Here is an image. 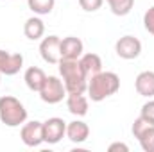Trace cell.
<instances>
[{
  "instance_id": "5b68a950",
  "label": "cell",
  "mask_w": 154,
  "mask_h": 152,
  "mask_svg": "<svg viewBox=\"0 0 154 152\" xmlns=\"http://www.w3.org/2000/svg\"><path fill=\"white\" fill-rule=\"evenodd\" d=\"M66 136V122L63 118L52 116L43 122V141L48 145H56Z\"/></svg>"
},
{
  "instance_id": "4fadbf2b",
  "label": "cell",
  "mask_w": 154,
  "mask_h": 152,
  "mask_svg": "<svg viewBox=\"0 0 154 152\" xmlns=\"http://www.w3.org/2000/svg\"><path fill=\"white\" fill-rule=\"evenodd\" d=\"M134 88H136L138 95H142V97H147V99L154 97V72H151V70L140 72L134 81Z\"/></svg>"
},
{
  "instance_id": "7c38bea8",
  "label": "cell",
  "mask_w": 154,
  "mask_h": 152,
  "mask_svg": "<svg viewBox=\"0 0 154 152\" xmlns=\"http://www.w3.org/2000/svg\"><path fill=\"white\" fill-rule=\"evenodd\" d=\"M79 65L84 72V75L88 77H93L97 75L99 72H102V59L99 54H93V52H88V54H82L79 57Z\"/></svg>"
},
{
  "instance_id": "8992f818",
  "label": "cell",
  "mask_w": 154,
  "mask_h": 152,
  "mask_svg": "<svg viewBox=\"0 0 154 152\" xmlns=\"http://www.w3.org/2000/svg\"><path fill=\"white\" fill-rule=\"evenodd\" d=\"M39 56L48 65H57L61 61V38L52 34L41 39L39 43Z\"/></svg>"
},
{
  "instance_id": "e0dca14e",
  "label": "cell",
  "mask_w": 154,
  "mask_h": 152,
  "mask_svg": "<svg viewBox=\"0 0 154 152\" xmlns=\"http://www.w3.org/2000/svg\"><path fill=\"white\" fill-rule=\"evenodd\" d=\"M27 5L29 9L38 14V16H43V14H50L54 5H56V0H27Z\"/></svg>"
},
{
  "instance_id": "ba28073f",
  "label": "cell",
  "mask_w": 154,
  "mask_h": 152,
  "mask_svg": "<svg viewBox=\"0 0 154 152\" xmlns=\"http://www.w3.org/2000/svg\"><path fill=\"white\" fill-rule=\"evenodd\" d=\"M20 138H22L23 145H27V147H38V145H41L43 143V122H38V120L25 122L22 125Z\"/></svg>"
},
{
  "instance_id": "9c48e42d",
  "label": "cell",
  "mask_w": 154,
  "mask_h": 152,
  "mask_svg": "<svg viewBox=\"0 0 154 152\" xmlns=\"http://www.w3.org/2000/svg\"><path fill=\"white\" fill-rule=\"evenodd\" d=\"M23 66L22 54H11L0 48V74L2 75H16Z\"/></svg>"
},
{
  "instance_id": "cb8c5ba5",
  "label": "cell",
  "mask_w": 154,
  "mask_h": 152,
  "mask_svg": "<svg viewBox=\"0 0 154 152\" xmlns=\"http://www.w3.org/2000/svg\"><path fill=\"white\" fill-rule=\"evenodd\" d=\"M108 150H109V152H115V150L127 152V150H129V147H127L125 143H120V141H115V143H111V145L108 147Z\"/></svg>"
},
{
  "instance_id": "5bb4252c",
  "label": "cell",
  "mask_w": 154,
  "mask_h": 152,
  "mask_svg": "<svg viewBox=\"0 0 154 152\" xmlns=\"http://www.w3.org/2000/svg\"><path fill=\"white\" fill-rule=\"evenodd\" d=\"M66 108L74 116H86L88 114V99L84 93H68L66 95Z\"/></svg>"
},
{
  "instance_id": "ffe728a7",
  "label": "cell",
  "mask_w": 154,
  "mask_h": 152,
  "mask_svg": "<svg viewBox=\"0 0 154 152\" xmlns=\"http://www.w3.org/2000/svg\"><path fill=\"white\" fill-rule=\"evenodd\" d=\"M151 125H152V123H151L149 120H145L143 116H138V118L134 120L133 127H131V131H133V136L138 140V138H140V136H142V134H143V132H145L149 127H151Z\"/></svg>"
},
{
  "instance_id": "277c9868",
  "label": "cell",
  "mask_w": 154,
  "mask_h": 152,
  "mask_svg": "<svg viewBox=\"0 0 154 152\" xmlns=\"http://www.w3.org/2000/svg\"><path fill=\"white\" fill-rule=\"evenodd\" d=\"M39 99L45 102V104H59L68 93H66V88H65V82L56 75H47L41 90L38 91Z\"/></svg>"
},
{
  "instance_id": "2e32d148",
  "label": "cell",
  "mask_w": 154,
  "mask_h": 152,
  "mask_svg": "<svg viewBox=\"0 0 154 152\" xmlns=\"http://www.w3.org/2000/svg\"><path fill=\"white\" fill-rule=\"evenodd\" d=\"M23 34H25L27 39H32V41L41 39L43 34H45V23H43V20H41L39 16H31V18H27V22H25V25H23Z\"/></svg>"
},
{
  "instance_id": "603a6c76",
  "label": "cell",
  "mask_w": 154,
  "mask_h": 152,
  "mask_svg": "<svg viewBox=\"0 0 154 152\" xmlns=\"http://www.w3.org/2000/svg\"><path fill=\"white\" fill-rule=\"evenodd\" d=\"M140 116H143L145 120H149V122L154 125V100H147V102L142 106Z\"/></svg>"
},
{
  "instance_id": "d6986e66",
  "label": "cell",
  "mask_w": 154,
  "mask_h": 152,
  "mask_svg": "<svg viewBox=\"0 0 154 152\" xmlns=\"http://www.w3.org/2000/svg\"><path fill=\"white\" fill-rule=\"evenodd\" d=\"M138 141H140V147L145 152H154V125H151V127L138 138Z\"/></svg>"
},
{
  "instance_id": "30bf717a",
  "label": "cell",
  "mask_w": 154,
  "mask_h": 152,
  "mask_svg": "<svg viewBox=\"0 0 154 152\" xmlns=\"http://www.w3.org/2000/svg\"><path fill=\"white\" fill-rule=\"evenodd\" d=\"M84 52L82 41L75 36H66L61 39V59H79Z\"/></svg>"
},
{
  "instance_id": "7a4b0ae2",
  "label": "cell",
  "mask_w": 154,
  "mask_h": 152,
  "mask_svg": "<svg viewBox=\"0 0 154 152\" xmlns=\"http://www.w3.org/2000/svg\"><path fill=\"white\" fill-rule=\"evenodd\" d=\"M59 74L65 82L66 93H84L88 88V77L84 75L79 59H61L57 63Z\"/></svg>"
},
{
  "instance_id": "3957f363",
  "label": "cell",
  "mask_w": 154,
  "mask_h": 152,
  "mask_svg": "<svg viewBox=\"0 0 154 152\" xmlns=\"http://www.w3.org/2000/svg\"><path fill=\"white\" fill-rule=\"evenodd\" d=\"M0 122L7 127H20L27 122L25 106L13 95L0 97Z\"/></svg>"
},
{
  "instance_id": "8fae6325",
  "label": "cell",
  "mask_w": 154,
  "mask_h": 152,
  "mask_svg": "<svg viewBox=\"0 0 154 152\" xmlns=\"http://www.w3.org/2000/svg\"><path fill=\"white\" fill-rule=\"evenodd\" d=\"M90 136V127L82 120H74L66 123V138L72 143H84Z\"/></svg>"
},
{
  "instance_id": "ac0fdd59",
  "label": "cell",
  "mask_w": 154,
  "mask_h": 152,
  "mask_svg": "<svg viewBox=\"0 0 154 152\" xmlns=\"http://www.w3.org/2000/svg\"><path fill=\"white\" fill-rule=\"evenodd\" d=\"M106 2L115 16H125L134 7V0H106Z\"/></svg>"
},
{
  "instance_id": "d4e9b609",
  "label": "cell",
  "mask_w": 154,
  "mask_h": 152,
  "mask_svg": "<svg viewBox=\"0 0 154 152\" xmlns=\"http://www.w3.org/2000/svg\"><path fill=\"white\" fill-rule=\"evenodd\" d=\"M0 81H2V74H0Z\"/></svg>"
},
{
  "instance_id": "44dd1931",
  "label": "cell",
  "mask_w": 154,
  "mask_h": 152,
  "mask_svg": "<svg viewBox=\"0 0 154 152\" xmlns=\"http://www.w3.org/2000/svg\"><path fill=\"white\" fill-rule=\"evenodd\" d=\"M102 4H104V0H79L81 9L86 11V13H95V11H99V9L102 7Z\"/></svg>"
},
{
  "instance_id": "6da1fadb",
  "label": "cell",
  "mask_w": 154,
  "mask_h": 152,
  "mask_svg": "<svg viewBox=\"0 0 154 152\" xmlns=\"http://www.w3.org/2000/svg\"><path fill=\"white\" fill-rule=\"evenodd\" d=\"M120 90V77L115 72H99L97 75L88 79V97L93 102H102L108 97L115 95Z\"/></svg>"
},
{
  "instance_id": "7402d4cb",
  "label": "cell",
  "mask_w": 154,
  "mask_h": 152,
  "mask_svg": "<svg viewBox=\"0 0 154 152\" xmlns=\"http://www.w3.org/2000/svg\"><path fill=\"white\" fill-rule=\"evenodd\" d=\"M143 27H145V31H147L149 34L154 36V5L149 7V9L145 11V14H143Z\"/></svg>"
},
{
  "instance_id": "9a60e30c",
  "label": "cell",
  "mask_w": 154,
  "mask_h": 152,
  "mask_svg": "<svg viewBox=\"0 0 154 152\" xmlns=\"http://www.w3.org/2000/svg\"><path fill=\"white\" fill-rule=\"evenodd\" d=\"M45 79H47L45 72L41 68H38V66H29L25 70V74H23V81H25V84H27V88L31 91H39L43 82H45Z\"/></svg>"
},
{
  "instance_id": "52a82bcc",
  "label": "cell",
  "mask_w": 154,
  "mask_h": 152,
  "mask_svg": "<svg viewBox=\"0 0 154 152\" xmlns=\"http://www.w3.org/2000/svg\"><path fill=\"white\" fill-rule=\"evenodd\" d=\"M115 52L120 59H127V61L136 59L142 54V41L134 36H131V34L122 36L115 43Z\"/></svg>"
}]
</instances>
